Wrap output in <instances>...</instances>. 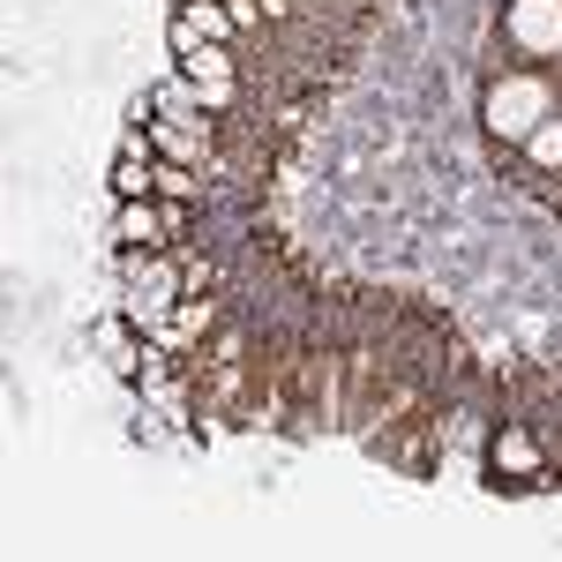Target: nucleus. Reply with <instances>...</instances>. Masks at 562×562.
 <instances>
[{"instance_id": "20e7f679", "label": "nucleus", "mask_w": 562, "mask_h": 562, "mask_svg": "<svg viewBox=\"0 0 562 562\" xmlns=\"http://www.w3.org/2000/svg\"><path fill=\"white\" fill-rule=\"evenodd\" d=\"M233 8H211V0H195V8H180L173 15V53H195V45H233Z\"/></svg>"}, {"instance_id": "0eeeda50", "label": "nucleus", "mask_w": 562, "mask_h": 562, "mask_svg": "<svg viewBox=\"0 0 562 562\" xmlns=\"http://www.w3.org/2000/svg\"><path fill=\"white\" fill-rule=\"evenodd\" d=\"M180 8H195V0H180Z\"/></svg>"}, {"instance_id": "423d86ee", "label": "nucleus", "mask_w": 562, "mask_h": 562, "mask_svg": "<svg viewBox=\"0 0 562 562\" xmlns=\"http://www.w3.org/2000/svg\"><path fill=\"white\" fill-rule=\"evenodd\" d=\"M158 203H203V173H188V166H158Z\"/></svg>"}, {"instance_id": "39448f33", "label": "nucleus", "mask_w": 562, "mask_h": 562, "mask_svg": "<svg viewBox=\"0 0 562 562\" xmlns=\"http://www.w3.org/2000/svg\"><path fill=\"white\" fill-rule=\"evenodd\" d=\"M113 195L121 203H150L158 195V158H121L113 166Z\"/></svg>"}, {"instance_id": "f03ea898", "label": "nucleus", "mask_w": 562, "mask_h": 562, "mask_svg": "<svg viewBox=\"0 0 562 562\" xmlns=\"http://www.w3.org/2000/svg\"><path fill=\"white\" fill-rule=\"evenodd\" d=\"M487 487H495V495L562 487L555 465H548V450H540V435L525 428V420H510V413H503V428H495V442H487Z\"/></svg>"}, {"instance_id": "f257e3e1", "label": "nucleus", "mask_w": 562, "mask_h": 562, "mask_svg": "<svg viewBox=\"0 0 562 562\" xmlns=\"http://www.w3.org/2000/svg\"><path fill=\"white\" fill-rule=\"evenodd\" d=\"M503 413L540 435V450L562 480V368H510L503 375Z\"/></svg>"}, {"instance_id": "7ed1b4c3", "label": "nucleus", "mask_w": 562, "mask_h": 562, "mask_svg": "<svg viewBox=\"0 0 562 562\" xmlns=\"http://www.w3.org/2000/svg\"><path fill=\"white\" fill-rule=\"evenodd\" d=\"M548 53H562V0H510V15H503V60L548 68Z\"/></svg>"}]
</instances>
